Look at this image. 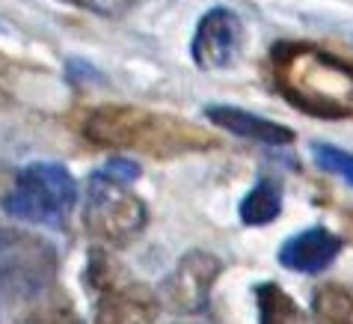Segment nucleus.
I'll list each match as a JSON object with an SVG mask.
<instances>
[{"instance_id":"3","label":"nucleus","mask_w":353,"mask_h":324,"mask_svg":"<svg viewBox=\"0 0 353 324\" xmlns=\"http://www.w3.org/2000/svg\"><path fill=\"white\" fill-rule=\"evenodd\" d=\"M0 205L15 220L63 229L77 205V182L57 161H30L15 173Z\"/></svg>"},{"instance_id":"4","label":"nucleus","mask_w":353,"mask_h":324,"mask_svg":"<svg viewBox=\"0 0 353 324\" xmlns=\"http://www.w3.org/2000/svg\"><path fill=\"white\" fill-rule=\"evenodd\" d=\"M60 256L48 238L27 229H0V298L30 303L54 289Z\"/></svg>"},{"instance_id":"8","label":"nucleus","mask_w":353,"mask_h":324,"mask_svg":"<svg viewBox=\"0 0 353 324\" xmlns=\"http://www.w3.org/2000/svg\"><path fill=\"white\" fill-rule=\"evenodd\" d=\"M243 39H247V30H243L241 15L229 6H214L196 24L190 57L205 72H223L241 60Z\"/></svg>"},{"instance_id":"15","label":"nucleus","mask_w":353,"mask_h":324,"mask_svg":"<svg viewBox=\"0 0 353 324\" xmlns=\"http://www.w3.org/2000/svg\"><path fill=\"white\" fill-rule=\"evenodd\" d=\"M72 6H81L86 12H95L101 18H119L125 15V9L131 6V0H65Z\"/></svg>"},{"instance_id":"5","label":"nucleus","mask_w":353,"mask_h":324,"mask_svg":"<svg viewBox=\"0 0 353 324\" xmlns=\"http://www.w3.org/2000/svg\"><path fill=\"white\" fill-rule=\"evenodd\" d=\"M149 223L145 202L125 182L92 173L83 196V229L107 247H128Z\"/></svg>"},{"instance_id":"6","label":"nucleus","mask_w":353,"mask_h":324,"mask_svg":"<svg viewBox=\"0 0 353 324\" xmlns=\"http://www.w3.org/2000/svg\"><path fill=\"white\" fill-rule=\"evenodd\" d=\"M83 286L95 294L98 321H152L158 316V301L137 280L122 277L104 250H92L83 271Z\"/></svg>"},{"instance_id":"16","label":"nucleus","mask_w":353,"mask_h":324,"mask_svg":"<svg viewBox=\"0 0 353 324\" xmlns=\"http://www.w3.org/2000/svg\"><path fill=\"white\" fill-rule=\"evenodd\" d=\"M98 173H104L107 179L125 182V184H134V182L143 175L140 164H134V161H128V158H110V161H107V164H104Z\"/></svg>"},{"instance_id":"7","label":"nucleus","mask_w":353,"mask_h":324,"mask_svg":"<svg viewBox=\"0 0 353 324\" xmlns=\"http://www.w3.org/2000/svg\"><path fill=\"white\" fill-rule=\"evenodd\" d=\"M223 274L220 256L208 250H190L175 262L161 283V301L179 316H199L208 309L214 283Z\"/></svg>"},{"instance_id":"14","label":"nucleus","mask_w":353,"mask_h":324,"mask_svg":"<svg viewBox=\"0 0 353 324\" xmlns=\"http://www.w3.org/2000/svg\"><path fill=\"white\" fill-rule=\"evenodd\" d=\"M309 155H312V161H315L321 170L339 175L341 182H347L350 188H353V152L339 149V146H332V143H321V140H318V143L309 146Z\"/></svg>"},{"instance_id":"9","label":"nucleus","mask_w":353,"mask_h":324,"mask_svg":"<svg viewBox=\"0 0 353 324\" xmlns=\"http://www.w3.org/2000/svg\"><path fill=\"white\" fill-rule=\"evenodd\" d=\"M341 247H345L341 235L327 227H309L294 232L279 247V265L294 274H321L339 259Z\"/></svg>"},{"instance_id":"10","label":"nucleus","mask_w":353,"mask_h":324,"mask_svg":"<svg viewBox=\"0 0 353 324\" xmlns=\"http://www.w3.org/2000/svg\"><path fill=\"white\" fill-rule=\"evenodd\" d=\"M202 113L211 125H217V128L241 137V140H250V143L285 146V143L294 140V131L288 128V125L264 120V116L252 113V111H243V107H238V104H208Z\"/></svg>"},{"instance_id":"13","label":"nucleus","mask_w":353,"mask_h":324,"mask_svg":"<svg viewBox=\"0 0 353 324\" xmlns=\"http://www.w3.org/2000/svg\"><path fill=\"white\" fill-rule=\"evenodd\" d=\"M256 303H259V318L261 324H288V321H303L300 307L294 298L279 289L276 283H259L256 286Z\"/></svg>"},{"instance_id":"1","label":"nucleus","mask_w":353,"mask_h":324,"mask_svg":"<svg viewBox=\"0 0 353 324\" xmlns=\"http://www.w3.org/2000/svg\"><path fill=\"white\" fill-rule=\"evenodd\" d=\"M273 81L297 111L315 120H347L353 113V66L300 42L270 51Z\"/></svg>"},{"instance_id":"2","label":"nucleus","mask_w":353,"mask_h":324,"mask_svg":"<svg viewBox=\"0 0 353 324\" xmlns=\"http://www.w3.org/2000/svg\"><path fill=\"white\" fill-rule=\"evenodd\" d=\"M83 134L95 146L161 155V158L208 149L211 146V137L202 134L196 125L172 120L166 113H152V111H143V107H131V104L95 107L83 122Z\"/></svg>"},{"instance_id":"12","label":"nucleus","mask_w":353,"mask_h":324,"mask_svg":"<svg viewBox=\"0 0 353 324\" xmlns=\"http://www.w3.org/2000/svg\"><path fill=\"white\" fill-rule=\"evenodd\" d=\"M312 316L318 321L353 324V289L341 286V283H321L312 292Z\"/></svg>"},{"instance_id":"11","label":"nucleus","mask_w":353,"mask_h":324,"mask_svg":"<svg viewBox=\"0 0 353 324\" xmlns=\"http://www.w3.org/2000/svg\"><path fill=\"white\" fill-rule=\"evenodd\" d=\"M243 227H268L282 214V182L273 175H259L238 205Z\"/></svg>"}]
</instances>
